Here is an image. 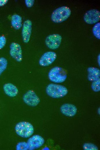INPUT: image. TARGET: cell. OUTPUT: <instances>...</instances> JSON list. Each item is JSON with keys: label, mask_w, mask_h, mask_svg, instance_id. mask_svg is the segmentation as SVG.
<instances>
[{"label": "cell", "mask_w": 100, "mask_h": 150, "mask_svg": "<svg viewBox=\"0 0 100 150\" xmlns=\"http://www.w3.org/2000/svg\"><path fill=\"white\" fill-rule=\"evenodd\" d=\"M71 12L68 7H60L53 11L51 15V19L55 23H61L66 20L70 16Z\"/></svg>", "instance_id": "cell-1"}, {"label": "cell", "mask_w": 100, "mask_h": 150, "mask_svg": "<svg viewBox=\"0 0 100 150\" xmlns=\"http://www.w3.org/2000/svg\"><path fill=\"white\" fill-rule=\"evenodd\" d=\"M15 132L21 137L28 138L33 134L34 128L30 123L25 121L20 122L16 125L15 127Z\"/></svg>", "instance_id": "cell-2"}, {"label": "cell", "mask_w": 100, "mask_h": 150, "mask_svg": "<svg viewBox=\"0 0 100 150\" xmlns=\"http://www.w3.org/2000/svg\"><path fill=\"white\" fill-rule=\"evenodd\" d=\"M46 91L47 94L53 98L63 97L68 92L67 89L64 86L53 83L48 85L46 87Z\"/></svg>", "instance_id": "cell-3"}, {"label": "cell", "mask_w": 100, "mask_h": 150, "mask_svg": "<svg viewBox=\"0 0 100 150\" xmlns=\"http://www.w3.org/2000/svg\"><path fill=\"white\" fill-rule=\"evenodd\" d=\"M48 76L51 81L56 83L64 82L66 79L67 76L65 70L58 66L51 68L48 73Z\"/></svg>", "instance_id": "cell-4"}, {"label": "cell", "mask_w": 100, "mask_h": 150, "mask_svg": "<svg viewBox=\"0 0 100 150\" xmlns=\"http://www.w3.org/2000/svg\"><path fill=\"white\" fill-rule=\"evenodd\" d=\"M62 37L59 34H53L48 36L45 40V43L49 48L55 50L58 48L60 45Z\"/></svg>", "instance_id": "cell-5"}, {"label": "cell", "mask_w": 100, "mask_h": 150, "mask_svg": "<svg viewBox=\"0 0 100 150\" xmlns=\"http://www.w3.org/2000/svg\"><path fill=\"white\" fill-rule=\"evenodd\" d=\"M23 100L27 105L33 107L37 105L40 102L39 97L32 90L28 91L24 95Z\"/></svg>", "instance_id": "cell-6"}, {"label": "cell", "mask_w": 100, "mask_h": 150, "mask_svg": "<svg viewBox=\"0 0 100 150\" xmlns=\"http://www.w3.org/2000/svg\"><path fill=\"white\" fill-rule=\"evenodd\" d=\"M84 19V21L88 24L96 23L100 19V12L96 9L89 10L85 14Z\"/></svg>", "instance_id": "cell-7"}, {"label": "cell", "mask_w": 100, "mask_h": 150, "mask_svg": "<svg viewBox=\"0 0 100 150\" xmlns=\"http://www.w3.org/2000/svg\"><path fill=\"white\" fill-rule=\"evenodd\" d=\"M9 54L11 57L16 61L21 62L22 59V50L18 43L13 42L10 45Z\"/></svg>", "instance_id": "cell-8"}, {"label": "cell", "mask_w": 100, "mask_h": 150, "mask_svg": "<svg viewBox=\"0 0 100 150\" xmlns=\"http://www.w3.org/2000/svg\"><path fill=\"white\" fill-rule=\"evenodd\" d=\"M44 138L39 135H34L28 139L27 143L29 150H34L41 147L44 143Z\"/></svg>", "instance_id": "cell-9"}, {"label": "cell", "mask_w": 100, "mask_h": 150, "mask_svg": "<svg viewBox=\"0 0 100 150\" xmlns=\"http://www.w3.org/2000/svg\"><path fill=\"white\" fill-rule=\"evenodd\" d=\"M56 57L55 52L52 51L47 52L41 57L39 61V64L42 66H48L55 61Z\"/></svg>", "instance_id": "cell-10"}, {"label": "cell", "mask_w": 100, "mask_h": 150, "mask_svg": "<svg viewBox=\"0 0 100 150\" xmlns=\"http://www.w3.org/2000/svg\"><path fill=\"white\" fill-rule=\"evenodd\" d=\"M32 22L27 19L23 22L22 29V35L23 40L25 43H28L30 39L32 30Z\"/></svg>", "instance_id": "cell-11"}, {"label": "cell", "mask_w": 100, "mask_h": 150, "mask_svg": "<svg viewBox=\"0 0 100 150\" xmlns=\"http://www.w3.org/2000/svg\"><path fill=\"white\" fill-rule=\"evenodd\" d=\"M61 112L68 117H72L75 115L77 112V109L73 104L66 103L62 105L60 108Z\"/></svg>", "instance_id": "cell-12"}, {"label": "cell", "mask_w": 100, "mask_h": 150, "mask_svg": "<svg viewBox=\"0 0 100 150\" xmlns=\"http://www.w3.org/2000/svg\"><path fill=\"white\" fill-rule=\"evenodd\" d=\"M3 88L5 94L9 97H15L18 93V88L12 83H9L5 84L3 86Z\"/></svg>", "instance_id": "cell-13"}, {"label": "cell", "mask_w": 100, "mask_h": 150, "mask_svg": "<svg viewBox=\"0 0 100 150\" xmlns=\"http://www.w3.org/2000/svg\"><path fill=\"white\" fill-rule=\"evenodd\" d=\"M87 78L91 81H96L100 79V71L98 68L90 67L87 69Z\"/></svg>", "instance_id": "cell-14"}, {"label": "cell", "mask_w": 100, "mask_h": 150, "mask_svg": "<svg viewBox=\"0 0 100 150\" xmlns=\"http://www.w3.org/2000/svg\"><path fill=\"white\" fill-rule=\"evenodd\" d=\"M11 24L12 27L15 29H20L22 26V17L17 14H14L11 17Z\"/></svg>", "instance_id": "cell-15"}, {"label": "cell", "mask_w": 100, "mask_h": 150, "mask_svg": "<svg viewBox=\"0 0 100 150\" xmlns=\"http://www.w3.org/2000/svg\"><path fill=\"white\" fill-rule=\"evenodd\" d=\"M92 32L94 36L97 39H100V23H96L93 27Z\"/></svg>", "instance_id": "cell-16"}, {"label": "cell", "mask_w": 100, "mask_h": 150, "mask_svg": "<svg viewBox=\"0 0 100 150\" xmlns=\"http://www.w3.org/2000/svg\"><path fill=\"white\" fill-rule=\"evenodd\" d=\"M7 65V60L3 57L0 58V76L6 69Z\"/></svg>", "instance_id": "cell-17"}, {"label": "cell", "mask_w": 100, "mask_h": 150, "mask_svg": "<svg viewBox=\"0 0 100 150\" xmlns=\"http://www.w3.org/2000/svg\"><path fill=\"white\" fill-rule=\"evenodd\" d=\"M16 149L17 150H28V146L27 142H18L16 146Z\"/></svg>", "instance_id": "cell-18"}, {"label": "cell", "mask_w": 100, "mask_h": 150, "mask_svg": "<svg viewBox=\"0 0 100 150\" xmlns=\"http://www.w3.org/2000/svg\"><path fill=\"white\" fill-rule=\"evenodd\" d=\"M92 89L95 92H98L100 90V79L96 81L92 82L91 84Z\"/></svg>", "instance_id": "cell-19"}, {"label": "cell", "mask_w": 100, "mask_h": 150, "mask_svg": "<svg viewBox=\"0 0 100 150\" xmlns=\"http://www.w3.org/2000/svg\"><path fill=\"white\" fill-rule=\"evenodd\" d=\"M83 148L85 150H97V147L94 144L91 143H85L83 146Z\"/></svg>", "instance_id": "cell-20"}, {"label": "cell", "mask_w": 100, "mask_h": 150, "mask_svg": "<svg viewBox=\"0 0 100 150\" xmlns=\"http://www.w3.org/2000/svg\"><path fill=\"white\" fill-rule=\"evenodd\" d=\"M6 40L5 37L3 35L0 36V50L3 48L5 45Z\"/></svg>", "instance_id": "cell-21"}, {"label": "cell", "mask_w": 100, "mask_h": 150, "mask_svg": "<svg viewBox=\"0 0 100 150\" xmlns=\"http://www.w3.org/2000/svg\"><path fill=\"white\" fill-rule=\"evenodd\" d=\"M34 0H26L25 3L26 6L28 8L31 7L34 5Z\"/></svg>", "instance_id": "cell-22"}, {"label": "cell", "mask_w": 100, "mask_h": 150, "mask_svg": "<svg viewBox=\"0 0 100 150\" xmlns=\"http://www.w3.org/2000/svg\"><path fill=\"white\" fill-rule=\"evenodd\" d=\"M7 0H0V6H3L7 2Z\"/></svg>", "instance_id": "cell-23"}, {"label": "cell", "mask_w": 100, "mask_h": 150, "mask_svg": "<svg viewBox=\"0 0 100 150\" xmlns=\"http://www.w3.org/2000/svg\"><path fill=\"white\" fill-rule=\"evenodd\" d=\"M97 62L99 66H100V55L99 54L97 57Z\"/></svg>", "instance_id": "cell-24"}]
</instances>
